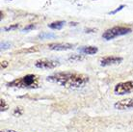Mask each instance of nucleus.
<instances>
[{"label":"nucleus","instance_id":"obj_11","mask_svg":"<svg viewBox=\"0 0 133 132\" xmlns=\"http://www.w3.org/2000/svg\"><path fill=\"white\" fill-rule=\"evenodd\" d=\"M65 25V21H54V22L50 23L48 24V27L51 28V29H54V30H59L61 28H63V26Z\"/></svg>","mask_w":133,"mask_h":132},{"label":"nucleus","instance_id":"obj_3","mask_svg":"<svg viewBox=\"0 0 133 132\" xmlns=\"http://www.w3.org/2000/svg\"><path fill=\"white\" fill-rule=\"evenodd\" d=\"M132 30L129 27H125V26H115L112 27L110 29L106 30L104 33L102 34V38L104 40L110 41L113 40L117 37L120 36H124L127 34H129Z\"/></svg>","mask_w":133,"mask_h":132},{"label":"nucleus","instance_id":"obj_7","mask_svg":"<svg viewBox=\"0 0 133 132\" xmlns=\"http://www.w3.org/2000/svg\"><path fill=\"white\" fill-rule=\"evenodd\" d=\"M123 62V58L119 56H106L100 59V65L102 67L118 65Z\"/></svg>","mask_w":133,"mask_h":132},{"label":"nucleus","instance_id":"obj_20","mask_svg":"<svg viewBox=\"0 0 133 132\" xmlns=\"http://www.w3.org/2000/svg\"><path fill=\"white\" fill-rule=\"evenodd\" d=\"M8 65H9V64H8V62H7V61H2V62H1V68H2V69H5V68H7V67H8Z\"/></svg>","mask_w":133,"mask_h":132},{"label":"nucleus","instance_id":"obj_15","mask_svg":"<svg viewBox=\"0 0 133 132\" xmlns=\"http://www.w3.org/2000/svg\"><path fill=\"white\" fill-rule=\"evenodd\" d=\"M35 27H36V25H35V24H29V25H27V26L24 27V28L21 30V31L25 33V32H28V31H30V30H33Z\"/></svg>","mask_w":133,"mask_h":132},{"label":"nucleus","instance_id":"obj_1","mask_svg":"<svg viewBox=\"0 0 133 132\" xmlns=\"http://www.w3.org/2000/svg\"><path fill=\"white\" fill-rule=\"evenodd\" d=\"M46 80L68 89H79L86 86V84L89 82V76L79 72L61 71L48 76Z\"/></svg>","mask_w":133,"mask_h":132},{"label":"nucleus","instance_id":"obj_13","mask_svg":"<svg viewBox=\"0 0 133 132\" xmlns=\"http://www.w3.org/2000/svg\"><path fill=\"white\" fill-rule=\"evenodd\" d=\"M56 35L52 33H42L39 35V38L43 40V39H50V38H55Z\"/></svg>","mask_w":133,"mask_h":132},{"label":"nucleus","instance_id":"obj_4","mask_svg":"<svg viewBox=\"0 0 133 132\" xmlns=\"http://www.w3.org/2000/svg\"><path fill=\"white\" fill-rule=\"evenodd\" d=\"M133 92V80L118 83L114 87V93L117 96H124Z\"/></svg>","mask_w":133,"mask_h":132},{"label":"nucleus","instance_id":"obj_12","mask_svg":"<svg viewBox=\"0 0 133 132\" xmlns=\"http://www.w3.org/2000/svg\"><path fill=\"white\" fill-rule=\"evenodd\" d=\"M23 112H24L23 108L18 106V107H16V108H15V110H14V112H13V115L15 116V117H20V116L23 114Z\"/></svg>","mask_w":133,"mask_h":132},{"label":"nucleus","instance_id":"obj_18","mask_svg":"<svg viewBox=\"0 0 133 132\" xmlns=\"http://www.w3.org/2000/svg\"><path fill=\"white\" fill-rule=\"evenodd\" d=\"M17 27H18V24H15V25H10V26H8L5 28L6 31H10V30H15L17 29Z\"/></svg>","mask_w":133,"mask_h":132},{"label":"nucleus","instance_id":"obj_16","mask_svg":"<svg viewBox=\"0 0 133 132\" xmlns=\"http://www.w3.org/2000/svg\"><path fill=\"white\" fill-rule=\"evenodd\" d=\"M83 59V57L82 56H79V55H72V56H70L69 58L70 61H72V62H75V61H80V60Z\"/></svg>","mask_w":133,"mask_h":132},{"label":"nucleus","instance_id":"obj_8","mask_svg":"<svg viewBox=\"0 0 133 132\" xmlns=\"http://www.w3.org/2000/svg\"><path fill=\"white\" fill-rule=\"evenodd\" d=\"M48 48L51 50H56V51H65V50L72 49L73 44L66 43H53L48 44Z\"/></svg>","mask_w":133,"mask_h":132},{"label":"nucleus","instance_id":"obj_2","mask_svg":"<svg viewBox=\"0 0 133 132\" xmlns=\"http://www.w3.org/2000/svg\"><path fill=\"white\" fill-rule=\"evenodd\" d=\"M40 85V77L36 74H27L7 83L8 87L19 89H37Z\"/></svg>","mask_w":133,"mask_h":132},{"label":"nucleus","instance_id":"obj_10","mask_svg":"<svg viewBox=\"0 0 133 132\" xmlns=\"http://www.w3.org/2000/svg\"><path fill=\"white\" fill-rule=\"evenodd\" d=\"M39 51V47L38 46H32V47H27V48H22V49L17 51L18 54H28V53H34Z\"/></svg>","mask_w":133,"mask_h":132},{"label":"nucleus","instance_id":"obj_17","mask_svg":"<svg viewBox=\"0 0 133 132\" xmlns=\"http://www.w3.org/2000/svg\"><path fill=\"white\" fill-rule=\"evenodd\" d=\"M10 46V43H8V42H2L1 43V49H7L8 47Z\"/></svg>","mask_w":133,"mask_h":132},{"label":"nucleus","instance_id":"obj_14","mask_svg":"<svg viewBox=\"0 0 133 132\" xmlns=\"http://www.w3.org/2000/svg\"><path fill=\"white\" fill-rule=\"evenodd\" d=\"M8 108H9V106H8L6 101L4 99H1L0 100V111L1 112H5V111L8 110Z\"/></svg>","mask_w":133,"mask_h":132},{"label":"nucleus","instance_id":"obj_19","mask_svg":"<svg viewBox=\"0 0 133 132\" xmlns=\"http://www.w3.org/2000/svg\"><path fill=\"white\" fill-rule=\"evenodd\" d=\"M123 8H124V5H122V6H120V7H119V8H117V10L112 11V12H110L109 14H110V15H111V14H112V15H114V14H116L117 12H118V11H121V10H122Z\"/></svg>","mask_w":133,"mask_h":132},{"label":"nucleus","instance_id":"obj_5","mask_svg":"<svg viewBox=\"0 0 133 132\" xmlns=\"http://www.w3.org/2000/svg\"><path fill=\"white\" fill-rule=\"evenodd\" d=\"M58 66H59V62L54 61V60L46 59V58L39 59L35 62V67L38 68V69H55V68Z\"/></svg>","mask_w":133,"mask_h":132},{"label":"nucleus","instance_id":"obj_21","mask_svg":"<svg viewBox=\"0 0 133 132\" xmlns=\"http://www.w3.org/2000/svg\"><path fill=\"white\" fill-rule=\"evenodd\" d=\"M1 132H17V131H15V130H2Z\"/></svg>","mask_w":133,"mask_h":132},{"label":"nucleus","instance_id":"obj_6","mask_svg":"<svg viewBox=\"0 0 133 132\" xmlns=\"http://www.w3.org/2000/svg\"><path fill=\"white\" fill-rule=\"evenodd\" d=\"M114 108L120 111L133 109V97H127V98L116 101L114 103Z\"/></svg>","mask_w":133,"mask_h":132},{"label":"nucleus","instance_id":"obj_9","mask_svg":"<svg viewBox=\"0 0 133 132\" xmlns=\"http://www.w3.org/2000/svg\"><path fill=\"white\" fill-rule=\"evenodd\" d=\"M83 54H88V55H93L98 51V48L97 46H82L78 49Z\"/></svg>","mask_w":133,"mask_h":132}]
</instances>
